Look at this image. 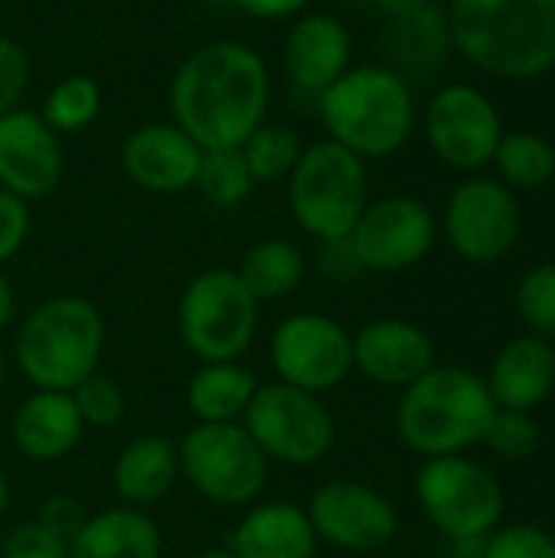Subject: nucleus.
<instances>
[{"mask_svg": "<svg viewBox=\"0 0 555 558\" xmlns=\"http://www.w3.org/2000/svg\"><path fill=\"white\" fill-rule=\"evenodd\" d=\"M494 170L504 186L517 190H543L555 177V147L530 131H514L500 137L494 150Z\"/></svg>", "mask_w": 555, "mask_h": 558, "instance_id": "cd10ccee", "label": "nucleus"}, {"mask_svg": "<svg viewBox=\"0 0 555 558\" xmlns=\"http://www.w3.org/2000/svg\"><path fill=\"white\" fill-rule=\"evenodd\" d=\"M3 376H7V360H3V347H0V386H3Z\"/></svg>", "mask_w": 555, "mask_h": 558, "instance_id": "09e8293b", "label": "nucleus"}, {"mask_svg": "<svg viewBox=\"0 0 555 558\" xmlns=\"http://www.w3.org/2000/svg\"><path fill=\"white\" fill-rule=\"evenodd\" d=\"M442 229L458 258L471 265H494L514 252L523 229L517 193L500 180L468 177L451 190Z\"/></svg>", "mask_w": 555, "mask_h": 558, "instance_id": "f8f14e48", "label": "nucleus"}, {"mask_svg": "<svg viewBox=\"0 0 555 558\" xmlns=\"http://www.w3.org/2000/svg\"><path fill=\"white\" fill-rule=\"evenodd\" d=\"M304 271H307L304 252L291 239L255 242L236 268L239 281L249 288V294L258 304H272L294 294L304 281Z\"/></svg>", "mask_w": 555, "mask_h": 558, "instance_id": "bb28decb", "label": "nucleus"}, {"mask_svg": "<svg viewBox=\"0 0 555 558\" xmlns=\"http://www.w3.org/2000/svg\"><path fill=\"white\" fill-rule=\"evenodd\" d=\"M543 441V432L533 418V412H507V409H497L487 435H484V445L504 458V461H523L530 458Z\"/></svg>", "mask_w": 555, "mask_h": 558, "instance_id": "72a5a7b5", "label": "nucleus"}, {"mask_svg": "<svg viewBox=\"0 0 555 558\" xmlns=\"http://www.w3.org/2000/svg\"><path fill=\"white\" fill-rule=\"evenodd\" d=\"M0 558H69V539L39 517L16 523L0 539Z\"/></svg>", "mask_w": 555, "mask_h": 558, "instance_id": "f704fd0d", "label": "nucleus"}, {"mask_svg": "<svg viewBox=\"0 0 555 558\" xmlns=\"http://www.w3.org/2000/svg\"><path fill=\"white\" fill-rule=\"evenodd\" d=\"M29 75L33 65L26 49L16 39L0 36V118L23 108V98L29 92Z\"/></svg>", "mask_w": 555, "mask_h": 558, "instance_id": "e433bc0d", "label": "nucleus"}, {"mask_svg": "<svg viewBox=\"0 0 555 558\" xmlns=\"http://www.w3.org/2000/svg\"><path fill=\"white\" fill-rule=\"evenodd\" d=\"M177 454L180 481H186L196 497L219 510H245L258 504L268 487L272 464L242 422H193V428H186V435L177 441Z\"/></svg>", "mask_w": 555, "mask_h": 558, "instance_id": "0eeeda50", "label": "nucleus"}, {"mask_svg": "<svg viewBox=\"0 0 555 558\" xmlns=\"http://www.w3.org/2000/svg\"><path fill=\"white\" fill-rule=\"evenodd\" d=\"M62 141L29 108L0 118V190L23 203L46 199L62 180Z\"/></svg>", "mask_w": 555, "mask_h": 558, "instance_id": "dca6fc26", "label": "nucleus"}, {"mask_svg": "<svg viewBox=\"0 0 555 558\" xmlns=\"http://www.w3.org/2000/svg\"><path fill=\"white\" fill-rule=\"evenodd\" d=\"M487 389L497 409L536 412L555 392V350L550 340L530 333L510 340L487 373Z\"/></svg>", "mask_w": 555, "mask_h": 558, "instance_id": "5701e85b", "label": "nucleus"}, {"mask_svg": "<svg viewBox=\"0 0 555 558\" xmlns=\"http://www.w3.org/2000/svg\"><path fill=\"white\" fill-rule=\"evenodd\" d=\"M262 304L239 281L236 268H209L190 278L177 301V330L200 363L242 360L258 333Z\"/></svg>", "mask_w": 555, "mask_h": 558, "instance_id": "6e6552de", "label": "nucleus"}, {"mask_svg": "<svg viewBox=\"0 0 555 558\" xmlns=\"http://www.w3.org/2000/svg\"><path fill=\"white\" fill-rule=\"evenodd\" d=\"M425 3H432V0H373V7H379L386 16L406 13V10H415V7H425Z\"/></svg>", "mask_w": 555, "mask_h": 558, "instance_id": "c03bdc74", "label": "nucleus"}, {"mask_svg": "<svg viewBox=\"0 0 555 558\" xmlns=\"http://www.w3.org/2000/svg\"><path fill=\"white\" fill-rule=\"evenodd\" d=\"M321 268H324V275H330V278H337V281L353 278V275H360V271H363L347 239L321 242Z\"/></svg>", "mask_w": 555, "mask_h": 558, "instance_id": "a19ab883", "label": "nucleus"}, {"mask_svg": "<svg viewBox=\"0 0 555 558\" xmlns=\"http://www.w3.org/2000/svg\"><path fill=\"white\" fill-rule=\"evenodd\" d=\"M101 114V88L92 75L72 72L59 78L43 101L39 118L62 137V134H79L92 128Z\"/></svg>", "mask_w": 555, "mask_h": 558, "instance_id": "c85d7f7f", "label": "nucleus"}, {"mask_svg": "<svg viewBox=\"0 0 555 558\" xmlns=\"http://www.w3.org/2000/svg\"><path fill=\"white\" fill-rule=\"evenodd\" d=\"M435 213L415 196L370 199L353 232L347 235L363 271L396 275L415 268L435 245Z\"/></svg>", "mask_w": 555, "mask_h": 558, "instance_id": "4468645a", "label": "nucleus"}, {"mask_svg": "<svg viewBox=\"0 0 555 558\" xmlns=\"http://www.w3.org/2000/svg\"><path fill=\"white\" fill-rule=\"evenodd\" d=\"M85 435L82 415L72 402V392L33 389L20 399L10 418L13 448L33 464H56L69 458Z\"/></svg>", "mask_w": 555, "mask_h": 558, "instance_id": "aec40b11", "label": "nucleus"}, {"mask_svg": "<svg viewBox=\"0 0 555 558\" xmlns=\"http://www.w3.org/2000/svg\"><path fill=\"white\" fill-rule=\"evenodd\" d=\"M105 317L79 294H56L36 304L16 327L13 363L33 389L72 392L101 366Z\"/></svg>", "mask_w": 555, "mask_h": 558, "instance_id": "39448f33", "label": "nucleus"}, {"mask_svg": "<svg viewBox=\"0 0 555 558\" xmlns=\"http://www.w3.org/2000/svg\"><path fill=\"white\" fill-rule=\"evenodd\" d=\"M484 558H555V536L540 526H504L484 539Z\"/></svg>", "mask_w": 555, "mask_h": 558, "instance_id": "c9c22d12", "label": "nucleus"}, {"mask_svg": "<svg viewBox=\"0 0 555 558\" xmlns=\"http://www.w3.org/2000/svg\"><path fill=\"white\" fill-rule=\"evenodd\" d=\"M36 517H39L43 523H49L52 530H59L65 539H72V533H75V530L82 526V520H85L79 500H72V497H49V500H43V507H39Z\"/></svg>", "mask_w": 555, "mask_h": 558, "instance_id": "58836bf2", "label": "nucleus"}, {"mask_svg": "<svg viewBox=\"0 0 555 558\" xmlns=\"http://www.w3.org/2000/svg\"><path fill=\"white\" fill-rule=\"evenodd\" d=\"M180 481L177 441L164 435H141L128 441L111 464V487L124 507L147 510L170 497Z\"/></svg>", "mask_w": 555, "mask_h": 558, "instance_id": "393cba45", "label": "nucleus"}, {"mask_svg": "<svg viewBox=\"0 0 555 558\" xmlns=\"http://www.w3.org/2000/svg\"><path fill=\"white\" fill-rule=\"evenodd\" d=\"M72 402H75V409L82 415V425L98 428V432L121 425L124 409H128V399H124L121 386L111 376H105L101 369L92 373L85 383H79L72 389Z\"/></svg>", "mask_w": 555, "mask_h": 558, "instance_id": "473e14b6", "label": "nucleus"}, {"mask_svg": "<svg viewBox=\"0 0 555 558\" xmlns=\"http://www.w3.org/2000/svg\"><path fill=\"white\" fill-rule=\"evenodd\" d=\"M281 59L291 85L317 98L353 65V36L340 16L324 10H304L291 20L285 33Z\"/></svg>", "mask_w": 555, "mask_h": 558, "instance_id": "6ab92c4d", "label": "nucleus"}, {"mask_svg": "<svg viewBox=\"0 0 555 558\" xmlns=\"http://www.w3.org/2000/svg\"><path fill=\"white\" fill-rule=\"evenodd\" d=\"M7 510H10V484H7V477L0 471V520L7 517Z\"/></svg>", "mask_w": 555, "mask_h": 558, "instance_id": "a18cd8bd", "label": "nucleus"}, {"mask_svg": "<svg viewBox=\"0 0 555 558\" xmlns=\"http://www.w3.org/2000/svg\"><path fill=\"white\" fill-rule=\"evenodd\" d=\"M65 3H92V0H65Z\"/></svg>", "mask_w": 555, "mask_h": 558, "instance_id": "8fccbe9b", "label": "nucleus"}, {"mask_svg": "<svg viewBox=\"0 0 555 558\" xmlns=\"http://www.w3.org/2000/svg\"><path fill=\"white\" fill-rule=\"evenodd\" d=\"M484 539H455L451 558H484Z\"/></svg>", "mask_w": 555, "mask_h": 558, "instance_id": "37998d69", "label": "nucleus"}, {"mask_svg": "<svg viewBox=\"0 0 555 558\" xmlns=\"http://www.w3.org/2000/svg\"><path fill=\"white\" fill-rule=\"evenodd\" d=\"M314 101L327 137L366 163L399 154L415 131L412 85L383 62L350 65Z\"/></svg>", "mask_w": 555, "mask_h": 558, "instance_id": "7ed1b4c3", "label": "nucleus"}, {"mask_svg": "<svg viewBox=\"0 0 555 558\" xmlns=\"http://www.w3.org/2000/svg\"><path fill=\"white\" fill-rule=\"evenodd\" d=\"M383 46L389 56V69H396L409 85L425 82L438 75L455 52L448 13L435 3L393 13L383 29Z\"/></svg>", "mask_w": 555, "mask_h": 558, "instance_id": "4be33fe9", "label": "nucleus"}, {"mask_svg": "<svg viewBox=\"0 0 555 558\" xmlns=\"http://www.w3.org/2000/svg\"><path fill=\"white\" fill-rule=\"evenodd\" d=\"M425 141L435 157L455 170L478 173L494 160L504 137V121L487 92L468 82L442 85L425 105Z\"/></svg>", "mask_w": 555, "mask_h": 558, "instance_id": "ddd939ff", "label": "nucleus"}, {"mask_svg": "<svg viewBox=\"0 0 555 558\" xmlns=\"http://www.w3.org/2000/svg\"><path fill=\"white\" fill-rule=\"evenodd\" d=\"M164 533L137 507H108L82 520L69 539V558H160Z\"/></svg>", "mask_w": 555, "mask_h": 558, "instance_id": "b1692460", "label": "nucleus"}, {"mask_svg": "<svg viewBox=\"0 0 555 558\" xmlns=\"http://www.w3.org/2000/svg\"><path fill=\"white\" fill-rule=\"evenodd\" d=\"M415 500L448 543L484 539L504 517V487L464 454L429 458L415 474Z\"/></svg>", "mask_w": 555, "mask_h": 558, "instance_id": "9d476101", "label": "nucleus"}, {"mask_svg": "<svg viewBox=\"0 0 555 558\" xmlns=\"http://www.w3.org/2000/svg\"><path fill=\"white\" fill-rule=\"evenodd\" d=\"M288 206L317 245L347 239L370 206L366 160L330 137L307 144L288 177Z\"/></svg>", "mask_w": 555, "mask_h": 558, "instance_id": "423d86ee", "label": "nucleus"}, {"mask_svg": "<svg viewBox=\"0 0 555 558\" xmlns=\"http://www.w3.org/2000/svg\"><path fill=\"white\" fill-rule=\"evenodd\" d=\"M317 543L343 553H379L399 533V513L386 494L360 481H327L307 500Z\"/></svg>", "mask_w": 555, "mask_h": 558, "instance_id": "2eb2a0df", "label": "nucleus"}, {"mask_svg": "<svg viewBox=\"0 0 555 558\" xmlns=\"http://www.w3.org/2000/svg\"><path fill=\"white\" fill-rule=\"evenodd\" d=\"M13 317H16V291H13L10 278L0 271V333L13 324Z\"/></svg>", "mask_w": 555, "mask_h": 558, "instance_id": "79ce46f5", "label": "nucleus"}, {"mask_svg": "<svg viewBox=\"0 0 555 558\" xmlns=\"http://www.w3.org/2000/svg\"><path fill=\"white\" fill-rule=\"evenodd\" d=\"M229 3L255 20H294L304 10H311L314 0H229Z\"/></svg>", "mask_w": 555, "mask_h": 558, "instance_id": "ea45409f", "label": "nucleus"}, {"mask_svg": "<svg viewBox=\"0 0 555 558\" xmlns=\"http://www.w3.org/2000/svg\"><path fill=\"white\" fill-rule=\"evenodd\" d=\"M200 160L203 147L173 121H147L134 128L121 144L124 177L134 186L160 196L193 190Z\"/></svg>", "mask_w": 555, "mask_h": 558, "instance_id": "f3484780", "label": "nucleus"}, {"mask_svg": "<svg viewBox=\"0 0 555 558\" xmlns=\"http://www.w3.org/2000/svg\"><path fill=\"white\" fill-rule=\"evenodd\" d=\"M258 386L255 373L239 360L200 363L186 383V409L203 425H232L245 418Z\"/></svg>", "mask_w": 555, "mask_h": 558, "instance_id": "a878e982", "label": "nucleus"}, {"mask_svg": "<svg viewBox=\"0 0 555 558\" xmlns=\"http://www.w3.org/2000/svg\"><path fill=\"white\" fill-rule=\"evenodd\" d=\"M242 157L249 163V173L255 183H278L288 180L304 144L294 128L281 121H262L245 141H242Z\"/></svg>", "mask_w": 555, "mask_h": 558, "instance_id": "c756f323", "label": "nucleus"}, {"mask_svg": "<svg viewBox=\"0 0 555 558\" xmlns=\"http://www.w3.org/2000/svg\"><path fill=\"white\" fill-rule=\"evenodd\" d=\"M193 558H236L226 546H219V549H203V553H196Z\"/></svg>", "mask_w": 555, "mask_h": 558, "instance_id": "49530a36", "label": "nucleus"}, {"mask_svg": "<svg viewBox=\"0 0 555 558\" xmlns=\"http://www.w3.org/2000/svg\"><path fill=\"white\" fill-rule=\"evenodd\" d=\"M517 311L536 337L555 340V262L536 265L520 278Z\"/></svg>", "mask_w": 555, "mask_h": 558, "instance_id": "2f4dec72", "label": "nucleus"}, {"mask_svg": "<svg viewBox=\"0 0 555 558\" xmlns=\"http://www.w3.org/2000/svg\"><path fill=\"white\" fill-rule=\"evenodd\" d=\"M494 415L497 405L484 376L464 366L435 363L425 376L402 389L396 405V432L412 454L429 461L484 445Z\"/></svg>", "mask_w": 555, "mask_h": 558, "instance_id": "20e7f679", "label": "nucleus"}, {"mask_svg": "<svg viewBox=\"0 0 555 558\" xmlns=\"http://www.w3.org/2000/svg\"><path fill=\"white\" fill-rule=\"evenodd\" d=\"M445 13L471 65L514 82L555 69V0H451Z\"/></svg>", "mask_w": 555, "mask_h": 558, "instance_id": "f03ea898", "label": "nucleus"}, {"mask_svg": "<svg viewBox=\"0 0 555 558\" xmlns=\"http://www.w3.org/2000/svg\"><path fill=\"white\" fill-rule=\"evenodd\" d=\"M255 180L249 173V163L242 157L239 147H216V150H203L200 170H196V183L193 190L213 203V206H239L249 199Z\"/></svg>", "mask_w": 555, "mask_h": 558, "instance_id": "7c9ffc66", "label": "nucleus"}, {"mask_svg": "<svg viewBox=\"0 0 555 558\" xmlns=\"http://www.w3.org/2000/svg\"><path fill=\"white\" fill-rule=\"evenodd\" d=\"M340 3H350V7H373V0H340Z\"/></svg>", "mask_w": 555, "mask_h": 558, "instance_id": "de8ad7c7", "label": "nucleus"}, {"mask_svg": "<svg viewBox=\"0 0 555 558\" xmlns=\"http://www.w3.org/2000/svg\"><path fill=\"white\" fill-rule=\"evenodd\" d=\"M272 72L258 49L239 39H213L193 49L170 78V121L203 150L242 147L268 121Z\"/></svg>", "mask_w": 555, "mask_h": 558, "instance_id": "f257e3e1", "label": "nucleus"}, {"mask_svg": "<svg viewBox=\"0 0 555 558\" xmlns=\"http://www.w3.org/2000/svg\"><path fill=\"white\" fill-rule=\"evenodd\" d=\"M317 546L307 510L291 500H258L245 507L226 539V549L236 558H314Z\"/></svg>", "mask_w": 555, "mask_h": 558, "instance_id": "412c9836", "label": "nucleus"}, {"mask_svg": "<svg viewBox=\"0 0 555 558\" xmlns=\"http://www.w3.org/2000/svg\"><path fill=\"white\" fill-rule=\"evenodd\" d=\"M435 366V340L406 317H379L353 333V369L376 386L406 389Z\"/></svg>", "mask_w": 555, "mask_h": 558, "instance_id": "a211bd4d", "label": "nucleus"}, {"mask_svg": "<svg viewBox=\"0 0 555 558\" xmlns=\"http://www.w3.org/2000/svg\"><path fill=\"white\" fill-rule=\"evenodd\" d=\"M268 360L275 383L324 396L353 373V333L330 314L298 311L272 330Z\"/></svg>", "mask_w": 555, "mask_h": 558, "instance_id": "9b49d317", "label": "nucleus"}, {"mask_svg": "<svg viewBox=\"0 0 555 558\" xmlns=\"http://www.w3.org/2000/svg\"><path fill=\"white\" fill-rule=\"evenodd\" d=\"M29 229H33L29 203H23L13 193L0 190V268L26 245Z\"/></svg>", "mask_w": 555, "mask_h": 558, "instance_id": "4c0bfd02", "label": "nucleus"}, {"mask_svg": "<svg viewBox=\"0 0 555 558\" xmlns=\"http://www.w3.org/2000/svg\"><path fill=\"white\" fill-rule=\"evenodd\" d=\"M242 425L268 464L314 468L337 445V418L327 402L285 383L258 386Z\"/></svg>", "mask_w": 555, "mask_h": 558, "instance_id": "1a4fd4ad", "label": "nucleus"}]
</instances>
